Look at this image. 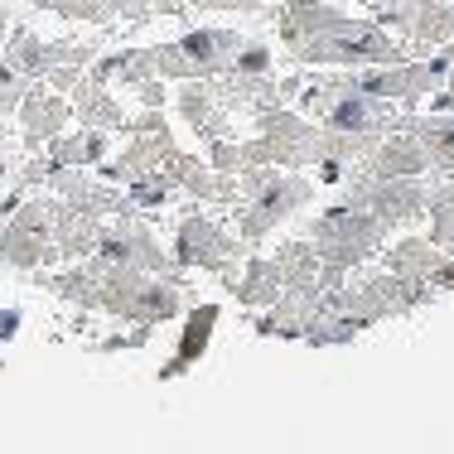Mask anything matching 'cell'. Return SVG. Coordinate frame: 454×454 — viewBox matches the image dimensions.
<instances>
[{
    "label": "cell",
    "mask_w": 454,
    "mask_h": 454,
    "mask_svg": "<svg viewBox=\"0 0 454 454\" xmlns=\"http://www.w3.org/2000/svg\"><path fill=\"white\" fill-rule=\"evenodd\" d=\"M0 252H5V262H15V266H39L49 252V232H35V227H25V223H10L5 227V237H0Z\"/></svg>",
    "instance_id": "obj_3"
},
{
    "label": "cell",
    "mask_w": 454,
    "mask_h": 454,
    "mask_svg": "<svg viewBox=\"0 0 454 454\" xmlns=\"http://www.w3.org/2000/svg\"><path fill=\"white\" fill-rule=\"evenodd\" d=\"M440 262H430V247L426 242H406L392 252V271L396 276H420V271H435Z\"/></svg>",
    "instance_id": "obj_8"
},
{
    "label": "cell",
    "mask_w": 454,
    "mask_h": 454,
    "mask_svg": "<svg viewBox=\"0 0 454 454\" xmlns=\"http://www.w3.org/2000/svg\"><path fill=\"white\" fill-rule=\"evenodd\" d=\"M102 150H106L102 136H97V131H82V136L59 140V145H53V165H92V160H102Z\"/></svg>",
    "instance_id": "obj_6"
},
{
    "label": "cell",
    "mask_w": 454,
    "mask_h": 454,
    "mask_svg": "<svg viewBox=\"0 0 454 454\" xmlns=\"http://www.w3.org/2000/svg\"><path fill=\"white\" fill-rule=\"evenodd\" d=\"M203 5H237V10H247V5H256V0H203Z\"/></svg>",
    "instance_id": "obj_9"
},
{
    "label": "cell",
    "mask_w": 454,
    "mask_h": 454,
    "mask_svg": "<svg viewBox=\"0 0 454 454\" xmlns=\"http://www.w3.org/2000/svg\"><path fill=\"white\" fill-rule=\"evenodd\" d=\"M315 112L329 131L339 136H367L387 121V102L367 88H339V92H324L315 97Z\"/></svg>",
    "instance_id": "obj_1"
},
{
    "label": "cell",
    "mask_w": 454,
    "mask_h": 454,
    "mask_svg": "<svg viewBox=\"0 0 454 454\" xmlns=\"http://www.w3.org/2000/svg\"><path fill=\"white\" fill-rule=\"evenodd\" d=\"M213 324H218V305L199 309V315L189 319V333H184V353H179V358L165 367V377H169V372H179V367H189L193 358H199V353H203V343H208V329H213Z\"/></svg>",
    "instance_id": "obj_5"
},
{
    "label": "cell",
    "mask_w": 454,
    "mask_h": 454,
    "mask_svg": "<svg viewBox=\"0 0 454 454\" xmlns=\"http://www.w3.org/2000/svg\"><path fill=\"white\" fill-rule=\"evenodd\" d=\"M426 160H430V150L420 140H392V145H382L367 160V169L377 179H411L416 169H426Z\"/></svg>",
    "instance_id": "obj_2"
},
{
    "label": "cell",
    "mask_w": 454,
    "mask_h": 454,
    "mask_svg": "<svg viewBox=\"0 0 454 454\" xmlns=\"http://www.w3.org/2000/svg\"><path fill=\"white\" fill-rule=\"evenodd\" d=\"M420 145L430 150V160H435V165H450L454 169V116H445V121H430L426 131H420Z\"/></svg>",
    "instance_id": "obj_7"
},
{
    "label": "cell",
    "mask_w": 454,
    "mask_h": 454,
    "mask_svg": "<svg viewBox=\"0 0 454 454\" xmlns=\"http://www.w3.org/2000/svg\"><path fill=\"white\" fill-rule=\"evenodd\" d=\"M63 116H68V102L63 97H44V92H35L25 102V131H29V140H44V136H53L63 126Z\"/></svg>",
    "instance_id": "obj_4"
}]
</instances>
